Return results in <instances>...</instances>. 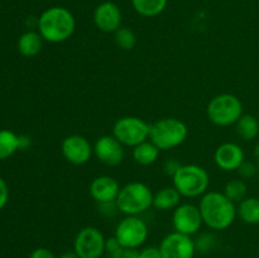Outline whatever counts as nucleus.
Wrapping results in <instances>:
<instances>
[{
    "mask_svg": "<svg viewBox=\"0 0 259 258\" xmlns=\"http://www.w3.org/2000/svg\"><path fill=\"white\" fill-rule=\"evenodd\" d=\"M174 187L182 197H201L209 189L210 177L199 164H181L172 176Z\"/></svg>",
    "mask_w": 259,
    "mask_h": 258,
    "instance_id": "5",
    "label": "nucleus"
},
{
    "mask_svg": "<svg viewBox=\"0 0 259 258\" xmlns=\"http://www.w3.org/2000/svg\"><path fill=\"white\" fill-rule=\"evenodd\" d=\"M158 247L163 258H194L196 253L192 237L179 232L168 233Z\"/></svg>",
    "mask_w": 259,
    "mask_h": 258,
    "instance_id": "12",
    "label": "nucleus"
},
{
    "mask_svg": "<svg viewBox=\"0 0 259 258\" xmlns=\"http://www.w3.org/2000/svg\"><path fill=\"white\" fill-rule=\"evenodd\" d=\"M123 258H139V248H124Z\"/></svg>",
    "mask_w": 259,
    "mask_h": 258,
    "instance_id": "33",
    "label": "nucleus"
},
{
    "mask_svg": "<svg viewBox=\"0 0 259 258\" xmlns=\"http://www.w3.org/2000/svg\"><path fill=\"white\" fill-rule=\"evenodd\" d=\"M120 185L114 177L103 175L98 176L91 181L90 195L98 204H105V202H114L120 192Z\"/></svg>",
    "mask_w": 259,
    "mask_h": 258,
    "instance_id": "16",
    "label": "nucleus"
},
{
    "mask_svg": "<svg viewBox=\"0 0 259 258\" xmlns=\"http://www.w3.org/2000/svg\"><path fill=\"white\" fill-rule=\"evenodd\" d=\"M20 149V138L17 133L9 129L0 131V161L12 157Z\"/></svg>",
    "mask_w": 259,
    "mask_h": 258,
    "instance_id": "21",
    "label": "nucleus"
},
{
    "mask_svg": "<svg viewBox=\"0 0 259 258\" xmlns=\"http://www.w3.org/2000/svg\"><path fill=\"white\" fill-rule=\"evenodd\" d=\"M37 25L45 42L62 43L75 33L76 19L66 8L51 7L39 15Z\"/></svg>",
    "mask_w": 259,
    "mask_h": 258,
    "instance_id": "2",
    "label": "nucleus"
},
{
    "mask_svg": "<svg viewBox=\"0 0 259 258\" xmlns=\"http://www.w3.org/2000/svg\"><path fill=\"white\" fill-rule=\"evenodd\" d=\"M243 103L234 94H219L209 101L206 106L207 119L218 126H230L237 124L243 115Z\"/></svg>",
    "mask_w": 259,
    "mask_h": 258,
    "instance_id": "6",
    "label": "nucleus"
},
{
    "mask_svg": "<svg viewBox=\"0 0 259 258\" xmlns=\"http://www.w3.org/2000/svg\"><path fill=\"white\" fill-rule=\"evenodd\" d=\"M149 133L151 124L139 116H121L113 125V136L124 147L134 148L138 144L148 141Z\"/></svg>",
    "mask_w": 259,
    "mask_h": 258,
    "instance_id": "7",
    "label": "nucleus"
},
{
    "mask_svg": "<svg viewBox=\"0 0 259 258\" xmlns=\"http://www.w3.org/2000/svg\"><path fill=\"white\" fill-rule=\"evenodd\" d=\"M214 161L223 171H238L240 164L245 161V153L239 144L225 142L215 149Z\"/></svg>",
    "mask_w": 259,
    "mask_h": 258,
    "instance_id": "15",
    "label": "nucleus"
},
{
    "mask_svg": "<svg viewBox=\"0 0 259 258\" xmlns=\"http://www.w3.org/2000/svg\"><path fill=\"white\" fill-rule=\"evenodd\" d=\"M61 152L67 162L75 166L88 163L94 154V146L88 138L80 134L67 136L61 143Z\"/></svg>",
    "mask_w": 259,
    "mask_h": 258,
    "instance_id": "11",
    "label": "nucleus"
},
{
    "mask_svg": "<svg viewBox=\"0 0 259 258\" xmlns=\"http://www.w3.org/2000/svg\"><path fill=\"white\" fill-rule=\"evenodd\" d=\"M139 258H163V257H162L159 247L149 245V247H144L139 250Z\"/></svg>",
    "mask_w": 259,
    "mask_h": 258,
    "instance_id": "29",
    "label": "nucleus"
},
{
    "mask_svg": "<svg viewBox=\"0 0 259 258\" xmlns=\"http://www.w3.org/2000/svg\"><path fill=\"white\" fill-rule=\"evenodd\" d=\"M235 126L238 136L244 141H253L259 134V121L252 114H243Z\"/></svg>",
    "mask_w": 259,
    "mask_h": 258,
    "instance_id": "22",
    "label": "nucleus"
},
{
    "mask_svg": "<svg viewBox=\"0 0 259 258\" xmlns=\"http://www.w3.org/2000/svg\"><path fill=\"white\" fill-rule=\"evenodd\" d=\"M202 222L212 230H225L235 222L237 204L225 196L224 192L207 191L199 202Z\"/></svg>",
    "mask_w": 259,
    "mask_h": 258,
    "instance_id": "1",
    "label": "nucleus"
},
{
    "mask_svg": "<svg viewBox=\"0 0 259 258\" xmlns=\"http://www.w3.org/2000/svg\"><path fill=\"white\" fill-rule=\"evenodd\" d=\"M238 172H239V175L243 179H252L255 175H258L257 163L245 159V161L240 164L239 168H238Z\"/></svg>",
    "mask_w": 259,
    "mask_h": 258,
    "instance_id": "28",
    "label": "nucleus"
},
{
    "mask_svg": "<svg viewBox=\"0 0 259 258\" xmlns=\"http://www.w3.org/2000/svg\"><path fill=\"white\" fill-rule=\"evenodd\" d=\"M114 237L123 248H141L148 238V225L138 215H125L116 225Z\"/></svg>",
    "mask_w": 259,
    "mask_h": 258,
    "instance_id": "8",
    "label": "nucleus"
},
{
    "mask_svg": "<svg viewBox=\"0 0 259 258\" xmlns=\"http://www.w3.org/2000/svg\"><path fill=\"white\" fill-rule=\"evenodd\" d=\"M121 10L115 3L104 2L94 12V23L104 33H115L121 27Z\"/></svg>",
    "mask_w": 259,
    "mask_h": 258,
    "instance_id": "14",
    "label": "nucleus"
},
{
    "mask_svg": "<svg viewBox=\"0 0 259 258\" xmlns=\"http://www.w3.org/2000/svg\"><path fill=\"white\" fill-rule=\"evenodd\" d=\"M29 258H57V255L52 252L51 249L45 247L35 248L32 253H30Z\"/></svg>",
    "mask_w": 259,
    "mask_h": 258,
    "instance_id": "31",
    "label": "nucleus"
},
{
    "mask_svg": "<svg viewBox=\"0 0 259 258\" xmlns=\"http://www.w3.org/2000/svg\"><path fill=\"white\" fill-rule=\"evenodd\" d=\"M167 2L168 0H132V5L138 14L153 18L166 9Z\"/></svg>",
    "mask_w": 259,
    "mask_h": 258,
    "instance_id": "23",
    "label": "nucleus"
},
{
    "mask_svg": "<svg viewBox=\"0 0 259 258\" xmlns=\"http://www.w3.org/2000/svg\"><path fill=\"white\" fill-rule=\"evenodd\" d=\"M224 194L235 204H239L248 196V186L244 180H230L225 185Z\"/></svg>",
    "mask_w": 259,
    "mask_h": 258,
    "instance_id": "24",
    "label": "nucleus"
},
{
    "mask_svg": "<svg viewBox=\"0 0 259 258\" xmlns=\"http://www.w3.org/2000/svg\"><path fill=\"white\" fill-rule=\"evenodd\" d=\"M57 258H80V257H78L77 253L72 249V250H66V252L61 253Z\"/></svg>",
    "mask_w": 259,
    "mask_h": 258,
    "instance_id": "35",
    "label": "nucleus"
},
{
    "mask_svg": "<svg viewBox=\"0 0 259 258\" xmlns=\"http://www.w3.org/2000/svg\"><path fill=\"white\" fill-rule=\"evenodd\" d=\"M8 200H9V187H8L5 180L0 177V210L5 207V205L8 204Z\"/></svg>",
    "mask_w": 259,
    "mask_h": 258,
    "instance_id": "30",
    "label": "nucleus"
},
{
    "mask_svg": "<svg viewBox=\"0 0 259 258\" xmlns=\"http://www.w3.org/2000/svg\"><path fill=\"white\" fill-rule=\"evenodd\" d=\"M202 217L199 206L190 202H181L172 214V225L175 232H179L185 235L197 234L201 230Z\"/></svg>",
    "mask_w": 259,
    "mask_h": 258,
    "instance_id": "10",
    "label": "nucleus"
},
{
    "mask_svg": "<svg viewBox=\"0 0 259 258\" xmlns=\"http://www.w3.org/2000/svg\"><path fill=\"white\" fill-rule=\"evenodd\" d=\"M115 45L123 51H132L137 45V35L131 28L120 27L114 33Z\"/></svg>",
    "mask_w": 259,
    "mask_h": 258,
    "instance_id": "25",
    "label": "nucleus"
},
{
    "mask_svg": "<svg viewBox=\"0 0 259 258\" xmlns=\"http://www.w3.org/2000/svg\"><path fill=\"white\" fill-rule=\"evenodd\" d=\"M106 238L99 228L83 227L73 239V250L80 258H101L105 254Z\"/></svg>",
    "mask_w": 259,
    "mask_h": 258,
    "instance_id": "9",
    "label": "nucleus"
},
{
    "mask_svg": "<svg viewBox=\"0 0 259 258\" xmlns=\"http://www.w3.org/2000/svg\"><path fill=\"white\" fill-rule=\"evenodd\" d=\"M253 154H254L255 162H258L259 161V143L254 147V152H253Z\"/></svg>",
    "mask_w": 259,
    "mask_h": 258,
    "instance_id": "36",
    "label": "nucleus"
},
{
    "mask_svg": "<svg viewBox=\"0 0 259 258\" xmlns=\"http://www.w3.org/2000/svg\"><path fill=\"white\" fill-rule=\"evenodd\" d=\"M123 252L124 248L115 237L106 238L105 254L108 255V258H123Z\"/></svg>",
    "mask_w": 259,
    "mask_h": 258,
    "instance_id": "27",
    "label": "nucleus"
},
{
    "mask_svg": "<svg viewBox=\"0 0 259 258\" xmlns=\"http://www.w3.org/2000/svg\"><path fill=\"white\" fill-rule=\"evenodd\" d=\"M20 138V149H27L30 146V138L27 136H19Z\"/></svg>",
    "mask_w": 259,
    "mask_h": 258,
    "instance_id": "34",
    "label": "nucleus"
},
{
    "mask_svg": "<svg viewBox=\"0 0 259 258\" xmlns=\"http://www.w3.org/2000/svg\"><path fill=\"white\" fill-rule=\"evenodd\" d=\"M153 191L148 185L133 181L120 189L115 202L118 210L124 215H141L153 206Z\"/></svg>",
    "mask_w": 259,
    "mask_h": 258,
    "instance_id": "3",
    "label": "nucleus"
},
{
    "mask_svg": "<svg viewBox=\"0 0 259 258\" xmlns=\"http://www.w3.org/2000/svg\"><path fill=\"white\" fill-rule=\"evenodd\" d=\"M237 214L244 223L250 225L259 224V199L247 196L238 204Z\"/></svg>",
    "mask_w": 259,
    "mask_h": 258,
    "instance_id": "20",
    "label": "nucleus"
},
{
    "mask_svg": "<svg viewBox=\"0 0 259 258\" xmlns=\"http://www.w3.org/2000/svg\"><path fill=\"white\" fill-rule=\"evenodd\" d=\"M255 163H257V167H258V175H259V161H258V162H255Z\"/></svg>",
    "mask_w": 259,
    "mask_h": 258,
    "instance_id": "37",
    "label": "nucleus"
},
{
    "mask_svg": "<svg viewBox=\"0 0 259 258\" xmlns=\"http://www.w3.org/2000/svg\"><path fill=\"white\" fill-rule=\"evenodd\" d=\"M195 240V247H196V252L207 253L215 247L217 243V238L211 233H202Z\"/></svg>",
    "mask_w": 259,
    "mask_h": 258,
    "instance_id": "26",
    "label": "nucleus"
},
{
    "mask_svg": "<svg viewBox=\"0 0 259 258\" xmlns=\"http://www.w3.org/2000/svg\"><path fill=\"white\" fill-rule=\"evenodd\" d=\"M43 42L45 39L39 34V32L28 30L23 33L18 39V51L24 57H34L42 51Z\"/></svg>",
    "mask_w": 259,
    "mask_h": 258,
    "instance_id": "18",
    "label": "nucleus"
},
{
    "mask_svg": "<svg viewBox=\"0 0 259 258\" xmlns=\"http://www.w3.org/2000/svg\"><path fill=\"white\" fill-rule=\"evenodd\" d=\"M181 195L174 186H167L158 190L153 196V206L161 211L175 210L181 204Z\"/></svg>",
    "mask_w": 259,
    "mask_h": 258,
    "instance_id": "17",
    "label": "nucleus"
},
{
    "mask_svg": "<svg viewBox=\"0 0 259 258\" xmlns=\"http://www.w3.org/2000/svg\"><path fill=\"white\" fill-rule=\"evenodd\" d=\"M159 153H161V149L148 139V141L134 147L132 156H133L134 161L141 166H151L158 159Z\"/></svg>",
    "mask_w": 259,
    "mask_h": 258,
    "instance_id": "19",
    "label": "nucleus"
},
{
    "mask_svg": "<svg viewBox=\"0 0 259 258\" xmlns=\"http://www.w3.org/2000/svg\"><path fill=\"white\" fill-rule=\"evenodd\" d=\"M258 258H259V254H258Z\"/></svg>",
    "mask_w": 259,
    "mask_h": 258,
    "instance_id": "38",
    "label": "nucleus"
},
{
    "mask_svg": "<svg viewBox=\"0 0 259 258\" xmlns=\"http://www.w3.org/2000/svg\"><path fill=\"white\" fill-rule=\"evenodd\" d=\"M94 154L106 166H119L123 162L125 151L124 146L111 134L101 136L94 143Z\"/></svg>",
    "mask_w": 259,
    "mask_h": 258,
    "instance_id": "13",
    "label": "nucleus"
},
{
    "mask_svg": "<svg viewBox=\"0 0 259 258\" xmlns=\"http://www.w3.org/2000/svg\"><path fill=\"white\" fill-rule=\"evenodd\" d=\"M189 136V128L179 118H162L151 124L149 141L161 151H169L181 146Z\"/></svg>",
    "mask_w": 259,
    "mask_h": 258,
    "instance_id": "4",
    "label": "nucleus"
},
{
    "mask_svg": "<svg viewBox=\"0 0 259 258\" xmlns=\"http://www.w3.org/2000/svg\"><path fill=\"white\" fill-rule=\"evenodd\" d=\"M181 167V163H180L177 159L175 158H171V159H167L166 162H164L163 164V168H164V172H166L167 175H169V176H174L175 174L177 172V169Z\"/></svg>",
    "mask_w": 259,
    "mask_h": 258,
    "instance_id": "32",
    "label": "nucleus"
}]
</instances>
